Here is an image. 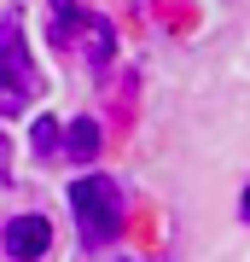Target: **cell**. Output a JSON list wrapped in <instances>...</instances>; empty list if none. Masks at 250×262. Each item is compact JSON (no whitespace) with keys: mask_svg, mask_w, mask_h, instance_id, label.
I'll list each match as a JSON object with an SVG mask.
<instances>
[{"mask_svg":"<svg viewBox=\"0 0 250 262\" xmlns=\"http://www.w3.org/2000/svg\"><path fill=\"white\" fill-rule=\"evenodd\" d=\"M70 210H76V227H82V245H111L122 233V192L111 175H82L70 187Z\"/></svg>","mask_w":250,"mask_h":262,"instance_id":"6da1fadb","label":"cell"},{"mask_svg":"<svg viewBox=\"0 0 250 262\" xmlns=\"http://www.w3.org/2000/svg\"><path fill=\"white\" fill-rule=\"evenodd\" d=\"M47 35H53V47H82L93 70H105L117 58V41L111 29H105V18H93L87 6H76V0H53V12H47Z\"/></svg>","mask_w":250,"mask_h":262,"instance_id":"7a4b0ae2","label":"cell"},{"mask_svg":"<svg viewBox=\"0 0 250 262\" xmlns=\"http://www.w3.org/2000/svg\"><path fill=\"white\" fill-rule=\"evenodd\" d=\"M41 94V70L24 47V24L6 18L0 24V117H18L24 105H35Z\"/></svg>","mask_w":250,"mask_h":262,"instance_id":"3957f363","label":"cell"},{"mask_svg":"<svg viewBox=\"0 0 250 262\" xmlns=\"http://www.w3.org/2000/svg\"><path fill=\"white\" fill-rule=\"evenodd\" d=\"M0 245H6L12 262H41L47 245H53V222H47V215H12L6 233H0Z\"/></svg>","mask_w":250,"mask_h":262,"instance_id":"277c9868","label":"cell"},{"mask_svg":"<svg viewBox=\"0 0 250 262\" xmlns=\"http://www.w3.org/2000/svg\"><path fill=\"white\" fill-rule=\"evenodd\" d=\"M64 158H76V163H93V158H99V122H93V117H76L70 128H64Z\"/></svg>","mask_w":250,"mask_h":262,"instance_id":"5b68a950","label":"cell"},{"mask_svg":"<svg viewBox=\"0 0 250 262\" xmlns=\"http://www.w3.org/2000/svg\"><path fill=\"white\" fill-rule=\"evenodd\" d=\"M29 140H35L41 158H64V151H58V140H64V134H58V122H53V117H35V134H29Z\"/></svg>","mask_w":250,"mask_h":262,"instance_id":"8992f818","label":"cell"},{"mask_svg":"<svg viewBox=\"0 0 250 262\" xmlns=\"http://www.w3.org/2000/svg\"><path fill=\"white\" fill-rule=\"evenodd\" d=\"M12 175V146H6V134H0V181Z\"/></svg>","mask_w":250,"mask_h":262,"instance_id":"52a82bcc","label":"cell"},{"mask_svg":"<svg viewBox=\"0 0 250 262\" xmlns=\"http://www.w3.org/2000/svg\"><path fill=\"white\" fill-rule=\"evenodd\" d=\"M244 215H250V192H244Z\"/></svg>","mask_w":250,"mask_h":262,"instance_id":"ba28073f","label":"cell"}]
</instances>
